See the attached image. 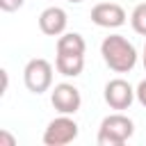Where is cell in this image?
<instances>
[{
  "mask_svg": "<svg viewBox=\"0 0 146 146\" xmlns=\"http://www.w3.org/2000/svg\"><path fill=\"white\" fill-rule=\"evenodd\" d=\"M55 66L66 78H78L84 68V52H57Z\"/></svg>",
  "mask_w": 146,
  "mask_h": 146,
  "instance_id": "cell-9",
  "label": "cell"
},
{
  "mask_svg": "<svg viewBox=\"0 0 146 146\" xmlns=\"http://www.w3.org/2000/svg\"><path fill=\"white\" fill-rule=\"evenodd\" d=\"M0 144H7V146H14L16 141H14V137H11V135H7V132L2 130V132H0Z\"/></svg>",
  "mask_w": 146,
  "mask_h": 146,
  "instance_id": "cell-14",
  "label": "cell"
},
{
  "mask_svg": "<svg viewBox=\"0 0 146 146\" xmlns=\"http://www.w3.org/2000/svg\"><path fill=\"white\" fill-rule=\"evenodd\" d=\"M66 23H68V18H66V11H64L62 7H48V9H43L41 16H39V27H41V32L48 34V36H59V34H64Z\"/></svg>",
  "mask_w": 146,
  "mask_h": 146,
  "instance_id": "cell-8",
  "label": "cell"
},
{
  "mask_svg": "<svg viewBox=\"0 0 146 146\" xmlns=\"http://www.w3.org/2000/svg\"><path fill=\"white\" fill-rule=\"evenodd\" d=\"M23 80H25V87L32 91V94H43L50 89L52 84V66L50 62H46L43 57H34L25 64V71H23Z\"/></svg>",
  "mask_w": 146,
  "mask_h": 146,
  "instance_id": "cell-3",
  "label": "cell"
},
{
  "mask_svg": "<svg viewBox=\"0 0 146 146\" xmlns=\"http://www.w3.org/2000/svg\"><path fill=\"white\" fill-rule=\"evenodd\" d=\"M100 55H103L105 64L112 71H116V73H128L137 64V50H135V46L125 36H121V34L105 36L103 43H100Z\"/></svg>",
  "mask_w": 146,
  "mask_h": 146,
  "instance_id": "cell-1",
  "label": "cell"
},
{
  "mask_svg": "<svg viewBox=\"0 0 146 146\" xmlns=\"http://www.w3.org/2000/svg\"><path fill=\"white\" fill-rule=\"evenodd\" d=\"M135 94H137V100L146 107V80H141L139 84H137V89H135Z\"/></svg>",
  "mask_w": 146,
  "mask_h": 146,
  "instance_id": "cell-13",
  "label": "cell"
},
{
  "mask_svg": "<svg viewBox=\"0 0 146 146\" xmlns=\"http://www.w3.org/2000/svg\"><path fill=\"white\" fill-rule=\"evenodd\" d=\"M78 137V123L73 119H68V114H62L57 119H52L43 132V144L46 146H64L71 144Z\"/></svg>",
  "mask_w": 146,
  "mask_h": 146,
  "instance_id": "cell-4",
  "label": "cell"
},
{
  "mask_svg": "<svg viewBox=\"0 0 146 146\" xmlns=\"http://www.w3.org/2000/svg\"><path fill=\"white\" fill-rule=\"evenodd\" d=\"M105 103L112 107V110H128L130 105H132V100L137 98V94H135V89L125 82V80H121V78H116V80H110L107 84H105Z\"/></svg>",
  "mask_w": 146,
  "mask_h": 146,
  "instance_id": "cell-6",
  "label": "cell"
},
{
  "mask_svg": "<svg viewBox=\"0 0 146 146\" xmlns=\"http://www.w3.org/2000/svg\"><path fill=\"white\" fill-rule=\"evenodd\" d=\"M141 59H144V68H146V46H144V55H141Z\"/></svg>",
  "mask_w": 146,
  "mask_h": 146,
  "instance_id": "cell-15",
  "label": "cell"
},
{
  "mask_svg": "<svg viewBox=\"0 0 146 146\" xmlns=\"http://www.w3.org/2000/svg\"><path fill=\"white\" fill-rule=\"evenodd\" d=\"M50 103L59 114H75L82 105V98H80V91L73 84L59 82V84H55V89L50 94Z\"/></svg>",
  "mask_w": 146,
  "mask_h": 146,
  "instance_id": "cell-5",
  "label": "cell"
},
{
  "mask_svg": "<svg viewBox=\"0 0 146 146\" xmlns=\"http://www.w3.org/2000/svg\"><path fill=\"white\" fill-rule=\"evenodd\" d=\"M135 132V123L125 114H110L103 119L98 128V144L100 146H121Z\"/></svg>",
  "mask_w": 146,
  "mask_h": 146,
  "instance_id": "cell-2",
  "label": "cell"
},
{
  "mask_svg": "<svg viewBox=\"0 0 146 146\" xmlns=\"http://www.w3.org/2000/svg\"><path fill=\"white\" fill-rule=\"evenodd\" d=\"M68 2H75V5H78V2H82V0H68Z\"/></svg>",
  "mask_w": 146,
  "mask_h": 146,
  "instance_id": "cell-16",
  "label": "cell"
},
{
  "mask_svg": "<svg viewBox=\"0 0 146 146\" xmlns=\"http://www.w3.org/2000/svg\"><path fill=\"white\" fill-rule=\"evenodd\" d=\"M91 21L98 27H121L125 23V9L116 2H100L91 9Z\"/></svg>",
  "mask_w": 146,
  "mask_h": 146,
  "instance_id": "cell-7",
  "label": "cell"
},
{
  "mask_svg": "<svg viewBox=\"0 0 146 146\" xmlns=\"http://www.w3.org/2000/svg\"><path fill=\"white\" fill-rule=\"evenodd\" d=\"M23 2H25V0H0V7H2L5 11H16V9L23 7Z\"/></svg>",
  "mask_w": 146,
  "mask_h": 146,
  "instance_id": "cell-12",
  "label": "cell"
},
{
  "mask_svg": "<svg viewBox=\"0 0 146 146\" xmlns=\"http://www.w3.org/2000/svg\"><path fill=\"white\" fill-rule=\"evenodd\" d=\"M130 23H132V30L137 34H144L146 36V2L137 5L130 14Z\"/></svg>",
  "mask_w": 146,
  "mask_h": 146,
  "instance_id": "cell-11",
  "label": "cell"
},
{
  "mask_svg": "<svg viewBox=\"0 0 146 146\" xmlns=\"http://www.w3.org/2000/svg\"><path fill=\"white\" fill-rule=\"evenodd\" d=\"M84 39L78 32H66L57 39V52H84Z\"/></svg>",
  "mask_w": 146,
  "mask_h": 146,
  "instance_id": "cell-10",
  "label": "cell"
}]
</instances>
